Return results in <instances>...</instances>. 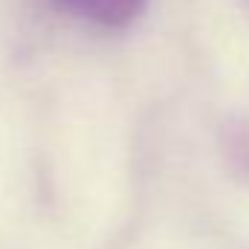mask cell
<instances>
[{
  "label": "cell",
  "instance_id": "6da1fadb",
  "mask_svg": "<svg viewBox=\"0 0 249 249\" xmlns=\"http://www.w3.org/2000/svg\"><path fill=\"white\" fill-rule=\"evenodd\" d=\"M55 3L70 15L96 26H107V29L133 23L148 6V0H55Z\"/></svg>",
  "mask_w": 249,
  "mask_h": 249
}]
</instances>
